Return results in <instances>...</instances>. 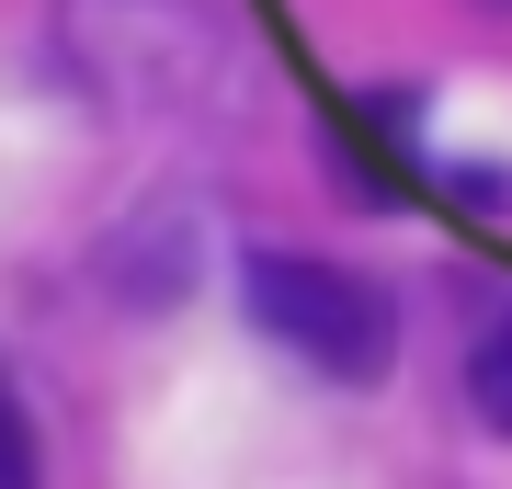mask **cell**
<instances>
[{
    "instance_id": "obj_1",
    "label": "cell",
    "mask_w": 512,
    "mask_h": 489,
    "mask_svg": "<svg viewBox=\"0 0 512 489\" xmlns=\"http://www.w3.org/2000/svg\"><path fill=\"white\" fill-rule=\"evenodd\" d=\"M239 296H251L262 342H285L296 364H319V376H342V387H376L387 364H399V308H387L365 273L319 262V251H251L239 262Z\"/></svg>"
},
{
    "instance_id": "obj_2",
    "label": "cell",
    "mask_w": 512,
    "mask_h": 489,
    "mask_svg": "<svg viewBox=\"0 0 512 489\" xmlns=\"http://www.w3.org/2000/svg\"><path fill=\"white\" fill-rule=\"evenodd\" d=\"M467 399H478V421H490V433H512V308L478 330V353H467Z\"/></svg>"
},
{
    "instance_id": "obj_3",
    "label": "cell",
    "mask_w": 512,
    "mask_h": 489,
    "mask_svg": "<svg viewBox=\"0 0 512 489\" xmlns=\"http://www.w3.org/2000/svg\"><path fill=\"white\" fill-rule=\"evenodd\" d=\"M0 489H46V455H35V421H23L12 376H0Z\"/></svg>"
}]
</instances>
